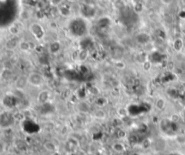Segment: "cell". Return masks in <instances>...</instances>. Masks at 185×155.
<instances>
[{"instance_id":"cell-1","label":"cell","mask_w":185,"mask_h":155,"mask_svg":"<svg viewBox=\"0 0 185 155\" xmlns=\"http://www.w3.org/2000/svg\"><path fill=\"white\" fill-rule=\"evenodd\" d=\"M28 83L29 85L33 86V87H36L39 88L43 85L44 83V78L42 77V75H41L38 72H31L28 76Z\"/></svg>"},{"instance_id":"cell-2","label":"cell","mask_w":185,"mask_h":155,"mask_svg":"<svg viewBox=\"0 0 185 155\" xmlns=\"http://www.w3.org/2000/svg\"><path fill=\"white\" fill-rule=\"evenodd\" d=\"M30 31L34 34V36L36 37L37 39H42L43 37V34H44L43 27L42 26L41 24H39L38 23H32L30 25Z\"/></svg>"},{"instance_id":"cell-3","label":"cell","mask_w":185,"mask_h":155,"mask_svg":"<svg viewBox=\"0 0 185 155\" xmlns=\"http://www.w3.org/2000/svg\"><path fill=\"white\" fill-rule=\"evenodd\" d=\"M29 85L28 83V78L24 75H21L17 78L15 81V87L18 90H24L26 88V87Z\"/></svg>"},{"instance_id":"cell-4","label":"cell","mask_w":185,"mask_h":155,"mask_svg":"<svg viewBox=\"0 0 185 155\" xmlns=\"http://www.w3.org/2000/svg\"><path fill=\"white\" fill-rule=\"evenodd\" d=\"M19 40L17 39V36H13V38L9 39L5 42V49L8 51H13L16 47H18L19 44Z\"/></svg>"},{"instance_id":"cell-5","label":"cell","mask_w":185,"mask_h":155,"mask_svg":"<svg viewBox=\"0 0 185 155\" xmlns=\"http://www.w3.org/2000/svg\"><path fill=\"white\" fill-rule=\"evenodd\" d=\"M21 29L22 28L20 27V25L18 23H13L12 25L9 26L8 31H9V33H10L11 35H13V36H18V34H20Z\"/></svg>"},{"instance_id":"cell-6","label":"cell","mask_w":185,"mask_h":155,"mask_svg":"<svg viewBox=\"0 0 185 155\" xmlns=\"http://www.w3.org/2000/svg\"><path fill=\"white\" fill-rule=\"evenodd\" d=\"M18 48L22 52H28L32 49L31 42L28 41H20L18 44Z\"/></svg>"},{"instance_id":"cell-7","label":"cell","mask_w":185,"mask_h":155,"mask_svg":"<svg viewBox=\"0 0 185 155\" xmlns=\"http://www.w3.org/2000/svg\"><path fill=\"white\" fill-rule=\"evenodd\" d=\"M49 49H50V52H51L52 53H57V52L61 50V44H60V42L57 41H52V42L50 43Z\"/></svg>"},{"instance_id":"cell-8","label":"cell","mask_w":185,"mask_h":155,"mask_svg":"<svg viewBox=\"0 0 185 155\" xmlns=\"http://www.w3.org/2000/svg\"><path fill=\"white\" fill-rule=\"evenodd\" d=\"M0 77L4 80H8L10 79V78L12 77V70L10 69H3L1 73H0Z\"/></svg>"},{"instance_id":"cell-9","label":"cell","mask_w":185,"mask_h":155,"mask_svg":"<svg viewBox=\"0 0 185 155\" xmlns=\"http://www.w3.org/2000/svg\"><path fill=\"white\" fill-rule=\"evenodd\" d=\"M48 97H49V92L46 91V90H44V91H42L41 93H40L38 99H39L40 102H45V101H47Z\"/></svg>"},{"instance_id":"cell-10","label":"cell","mask_w":185,"mask_h":155,"mask_svg":"<svg viewBox=\"0 0 185 155\" xmlns=\"http://www.w3.org/2000/svg\"><path fill=\"white\" fill-rule=\"evenodd\" d=\"M183 41L181 39L175 40V41L173 43V47H174V49L176 51H181L182 48H183Z\"/></svg>"},{"instance_id":"cell-11","label":"cell","mask_w":185,"mask_h":155,"mask_svg":"<svg viewBox=\"0 0 185 155\" xmlns=\"http://www.w3.org/2000/svg\"><path fill=\"white\" fill-rule=\"evenodd\" d=\"M64 12H65V16H70V14H71V11H70V8H68L67 6H62L60 8V13L63 15L64 14Z\"/></svg>"},{"instance_id":"cell-12","label":"cell","mask_w":185,"mask_h":155,"mask_svg":"<svg viewBox=\"0 0 185 155\" xmlns=\"http://www.w3.org/2000/svg\"><path fill=\"white\" fill-rule=\"evenodd\" d=\"M49 2L53 6H59L63 3V0H49Z\"/></svg>"},{"instance_id":"cell-13","label":"cell","mask_w":185,"mask_h":155,"mask_svg":"<svg viewBox=\"0 0 185 155\" xmlns=\"http://www.w3.org/2000/svg\"><path fill=\"white\" fill-rule=\"evenodd\" d=\"M156 106H157V107L158 108H163L164 106H165V101L162 99V98H160V99H158L157 100V102H156Z\"/></svg>"},{"instance_id":"cell-14","label":"cell","mask_w":185,"mask_h":155,"mask_svg":"<svg viewBox=\"0 0 185 155\" xmlns=\"http://www.w3.org/2000/svg\"><path fill=\"white\" fill-rule=\"evenodd\" d=\"M105 116V114H104V112H103L102 110H99V111H97L96 112V116L97 117H103V116Z\"/></svg>"},{"instance_id":"cell-15","label":"cell","mask_w":185,"mask_h":155,"mask_svg":"<svg viewBox=\"0 0 185 155\" xmlns=\"http://www.w3.org/2000/svg\"><path fill=\"white\" fill-rule=\"evenodd\" d=\"M69 1H70V2H76L77 0H69Z\"/></svg>"},{"instance_id":"cell-16","label":"cell","mask_w":185,"mask_h":155,"mask_svg":"<svg viewBox=\"0 0 185 155\" xmlns=\"http://www.w3.org/2000/svg\"><path fill=\"white\" fill-rule=\"evenodd\" d=\"M5 155H15V154H14V153H7V154Z\"/></svg>"}]
</instances>
